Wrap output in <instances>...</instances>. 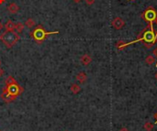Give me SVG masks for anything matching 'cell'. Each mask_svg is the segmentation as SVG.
<instances>
[{"mask_svg":"<svg viewBox=\"0 0 157 131\" xmlns=\"http://www.w3.org/2000/svg\"><path fill=\"white\" fill-rule=\"evenodd\" d=\"M112 27L115 28V29H117V30H120V29H121L124 26H125V21L121 18V17H115L113 20H112Z\"/></svg>","mask_w":157,"mask_h":131,"instance_id":"cell-5","label":"cell"},{"mask_svg":"<svg viewBox=\"0 0 157 131\" xmlns=\"http://www.w3.org/2000/svg\"><path fill=\"white\" fill-rule=\"evenodd\" d=\"M155 128V125L151 122H146L144 125V129L146 131H152Z\"/></svg>","mask_w":157,"mask_h":131,"instance_id":"cell-14","label":"cell"},{"mask_svg":"<svg viewBox=\"0 0 157 131\" xmlns=\"http://www.w3.org/2000/svg\"><path fill=\"white\" fill-rule=\"evenodd\" d=\"M20 39L18 33L14 30H5L0 35V40L4 43L6 48L11 49L13 46L17 44V42Z\"/></svg>","mask_w":157,"mask_h":131,"instance_id":"cell-3","label":"cell"},{"mask_svg":"<svg viewBox=\"0 0 157 131\" xmlns=\"http://www.w3.org/2000/svg\"><path fill=\"white\" fill-rule=\"evenodd\" d=\"M155 79L157 80V72H156V73H155Z\"/></svg>","mask_w":157,"mask_h":131,"instance_id":"cell-24","label":"cell"},{"mask_svg":"<svg viewBox=\"0 0 157 131\" xmlns=\"http://www.w3.org/2000/svg\"><path fill=\"white\" fill-rule=\"evenodd\" d=\"M154 54H155V55H156V57H157V48L155 50V51H154ZM156 66H157V64H156Z\"/></svg>","mask_w":157,"mask_h":131,"instance_id":"cell-20","label":"cell"},{"mask_svg":"<svg viewBox=\"0 0 157 131\" xmlns=\"http://www.w3.org/2000/svg\"><path fill=\"white\" fill-rule=\"evenodd\" d=\"M4 75V70L0 67V77H2Z\"/></svg>","mask_w":157,"mask_h":131,"instance_id":"cell-17","label":"cell"},{"mask_svg":"<svg viewBox=\"0 0 157 131\" xmlns=\"http://www.w3.org/2000/svg\"><path fill=\"white\" fill-rule=\"evenodd\" d=\"M86 1V5H88V6H92L94 3H95V1L96 0H85Z\"/></svg>","mask_w":157,"mask_h":131,"instance_id":"cell-16","label":"cell"},{"mask_svg":"<svg viewBox=\"0 0 157 131\" xmlns=\"http://www.w3.org/2000/svg\"><path fill=\"white\" fill-rule=\"evenodd\" d=\"M120 131H129V129H126V128H122L121 129H120Z\"/></svg>","mask_w":157,"mask_h":131,"instance_id":"cell-18","label":"cell"},{"mask_svg":"<svg viewBox=\"0 0 157 131\" xmlns=\"http://www.w3.org/2000/svg\"><path fill=\"white\" fill-rule=\"evenodd\" d=\"M23 29H24V24H22V23H17V24H16L15 30H16V32H17V33H20V32H22V31H23Z\"/></svg>","mask_w":157,"mask_h":131,"instance_id":"cell-15","label":"cell"},{"mask_svg":"<svg viewBox=\"0 0 157 131\" xmlns=\"http://www.w3.org/2000/svg\"><path fill=\"white\" fill-rule=\"evenodd\" d=\"M3 28H4V25H3V24H2V23L0 22V31H1L2 29H3Z\"/></svg>","mask_w":157,"mask_h":131,"instance_id":"cell-19","label":"cell"},{"mask_svg":"<svg viewBox=\"0 0 157 131\" xmlns=\"http://www.w3.org/2000/svg\"><path fill=\"white\" fill-rule=\"evenodd\" d=\"M5 83H6V87H5V89H6L11 95H13V96H15V97H17L19 95H21V94L24 92V88H23V87L17 82V80H16L13 76H11V75L7 76V77L6 78Z\"/></svg>","mask_w":157,"mask_h":131,"instance_id":"cell-2","label":"cell"},{"mask_svg":"<svg viewBox=\"0 0 157 131\" xmlns=\"http://www.w3.org/2000/svg\"><path fill=\"white\" fill-rule=\"evenodd\" d=\"M53 34H59V31H46L42 25H37L29 33L30 38L37 43L41 44L48 36L53 35Z\"/></svg>","mask_w":157,"mask_h":131,"instance_id":"cell-1","label":"cell"},{"mask_svg":"<svg viewBox=\"0 0 157 131\" xmlns=\"http://www.w3.org/2000/svg\"><path fill=\"white\" fill-rule=\"evenodd\" d=\"M35 25H36V23H35L34 19L31 18V17L28 18V19L25 21V26H26L27 28H32Z\"/></svg>","mask_w":157,"mask_h":131,"instance_id":"cell-12","label":"cell"},{"mask_svg":"<svg viewBox=\"0 0 157 131\" xmlns=\"http://www.w3.org/2000/svg\"><path fill=\"white\" fill-rule=\"evenodd\" d=\"M80 62H81V63H82L83 65L86 66V65H88V64L91 63V62H92V57H91L90 55H88V54H84V55L81 57Z\"/></svg>","mask_w":157,"mask_h":131,"instance_id":"cell-8","label":"cell"},{"mask_svg":"<svg viewBox=\"0 0 157 131\" xmlns=\"http://www.w3.org/2000/svg\"><path fill=\"white\" fill-rule=\"evenodd\" d=\"M155 23H156V25H157V18H156V20H155Z\"/></svg>","mask_w":157,"mask_h":131,"instance_id":"cell-25","label":"cell"},{"mask_svg":"<svg viewBox=\"0 0 157 131\" xmlns=\"http://www.w3.org/2000/svg\"><path fill=\"white\" fill-rule=\"evenodd\" d=\"M155 61H156V59L154 55H148L145 59V62L148 65H153L155 62Z\"/></svg>","mask_w":157,"mask_h":131,"instance_id":"cell-13","label":"cell"},{"mask_svg":"<svg viewBox=\"0 0 157 131\" xmlns=\"http://www.w3.org/2000/svg\"><path fill=\"white\" fill-rule=\"evenodd\" d=\"M19 9H20V7H19L16 3H10V4L8 5V6L6 7V10H7L9 13H11V14H16V13H17V12L19 11Z\"/></svg>","mask_w":157,"mask_h":131,"instance_id":"cell-7","label":"cell"},{"mask_svg":"<svg viewBox=\"0 0 157 131\" xmlns=\"http://www.w3.org/2000/svg\"><path fill=\"white\" fill-rule=\"evenodd\" d=\"M70 90H71V92H72L74 95H77V94L81 91V87H80V85L77 84H71V86H70Z\"/></svg>","mask_w":157,"mask_h":131,"instance_id":"cell-11","label":"cell"},{"mask_svg":"<svg viewBox=\"0 0 157 131\" xmlns=\"http://www.w3.org/2000/svg\"><path fill=\"white\" fill-rule=\"evenodd\" d=\"M155 119H156V123H157V113L155 114Z\"/></svg>","mask_w":157,"mask_h":131,"instance_id":"cell-23","label":"cell"},{"mask_svg":"<svg viewBox=\"0 0 157 131\" xmlns=\"http://www.w3.org/2000/svg\"><path fill=\"white\" fill-rule=\"evenodd\" d=\"M1 98L6 102V103H11V102H13V101H15L16 99H17V97H15V96H13V95H11L5 88L2 90V94H1Z\"/></svg>","mask_w":157,"mask_h":131,"instance_id":"cell-6","label":"cell"},{"mask_svg":"<svg viewBox=\"0 0 157 131\" xmlns=\"http://www.w3.org/2000/svg\"><path fill=\"white\" fill-rule=\"evenodd\" d=\"M6 2V0H0V5H2V4H4Z\"/></svg>","mask_w":157,"mask_h":131,"instance_id":"cell-22","label":"cell"},{"mask_svg":"<svg viewBox=\"0 0 157 131\" xmlns=\"http://www.w3.org/2000/svg\"><path fill=\"white\" fill-rule=\"evenodd\" d=\"M73 1H74L75 3H80V2H81L82 0H73Z\"/></svg>","mask_w":157,"mask_h":131,"instance_id":"cell-21","label":"cell"},{"mask_svg":"<svg viewBox=\"0 0 157 131\" xmlns=\"http://www.w3.org/2000/svg\"><path fill=\"white\" fill-rule=\"evenodd\" d=\"M129 1H130V0H129Z\"/></svg>","mask_w":157,"mask_h":131,"instance_id":"cell-27","label":"cell"},{"mask_svg":"<svg viewBox=\"0 0 157 131\" xmlns=\"http://www.w3.org/2000/svg\"><path fill=\"white\" fill-rule=\"evenodd\" d=\"M15 27H16V24L10 19H8L4 25V28H6V30H15Z\"/></svg>","mask_w":157,"mask_h":131,"instance_id":"cell-10","label":"cell"},{"mask_svg":"<svg viewBox=\"0 0 157 131\" xmlns=\"http://www.w3.org/2000/svg\"><path fill=\"white\" fill-rule=\"evenodd\" d=\"M76 80L80 83V84H85L86 79H87V76H86V73L85 72H80L76 76H75Z\"/></svg>","mask_w":157,"mask_h":131,"instance_id":"cell-9","label":"cell"},{"mask_svg":"<svg viewBox=\"0 0 157 131\" xmlns=\"http://www.w3.org/2000/svg\"><path fill=\"white\" fill-rule=\"evenodd\" d=\"M0 131H1V130H0Z\"/></svg>","mask_w":157,"mask_h":131,"instance_id":"cell-28","label":"cell"},{"mask_svg":"<svg viewBox=\"0 0 157 131\" xmlns=\"http://www.w3.org/2000/svg\"><path fill=\"white\" fill-rule=\"evenodd\" d=\"M0 66H1V61H0Z\"/></svg>","mask_w":157,"mask_h":131,"instance_id":"cell-26","label":"cell"},{"mask_svg":"<svg viewBox=\"0 0 157 131\" xmlns=\"http://www.w3.org/2000/svg\"><path fill=\"white\" fill-rule=\"evenodd\" d=\"M142 17L148 23H154L157 18L156 10L153 6H149L142 15Z\"/></svg>","mask_w":157,"mask_h":131,"instance_id":"cell-4","label":"cell"}]
</instances>
